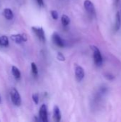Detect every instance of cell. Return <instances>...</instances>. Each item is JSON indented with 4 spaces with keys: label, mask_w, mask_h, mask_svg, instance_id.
I'll return each instance as SVG.
<instances>
[{
    "label": "cell",
    "mask_w": 121,
    "mask_h": 122,
    "mask_svg": "<svg viewBox=\"0 0 121 122\" xmlns=\"http://www.w3.org/2000/svg\"><path fill=\"white\" fill-rule=\"evenodd\" d=\"M90 47L93 53V59L95 64L97 66H101L103 64V57L99 49L94 45H91L90 46Z\"/></svg>",
    "instance_id": "1"
},
{
    "label": "cell",
    "mask_w": 121,
    "mask_h": 122,
    "mask_svg": "<svg viewBox=\"0 0 121 122\" xmlns=\"http://www.w3.org/2000/svg\"><path fill=\"white\" fill-rule=\"evenodd\" d=\"M10 97H11V100L14 105L16 107H19L21 104V99L16 89L15 88L11 89L10 92Z\"/></svg>",
    "instance_id": "2"
},
{
    "label": "cell",
    "mask_w": 121,
    "mask_h": 122,
    "mask_svg": "<svg viewBox=\"0 0 121 122\" xmlns=\"http://www.w3.org/2000/svg\"><path fill=\"white\" fill-rule=\"evenodd\" d=\"M31 29H32L33 32L36 34V36L39 38V39L41 41H42V42L46 41L45 32H44V30L42 27L33 26V27H31Z\"/></svg>",
    "instance_id": "3"
},
{
    "label": "cell",
    "mask_w": 121,
    "mask_h": 122,
    "mask_svg": "<svg viewBox=\"0 0 121 122\" xmlns=\"http://www.w3.org/2000/svg\"><path fill=\"white\" fill-rule=\"evenodd\" d=\"M10 39L16 44H21V43L27 41V35L26 34H12V35H11Z\"/></svg>",
    "instance_id": "4"
},
{
    "label": "cell",
    "mask_w": 121,
    "mask_h": 122,
    "mask_svg": "<svg viewBox=\"0 0 121 122\" xmlns=\"http://www.w3.org/2000/svg\"><path fill=\"white\" fill-rule=\"evenodd\" d=\"M39 118L43 122H48V112L46 104H42L39 109Z\"/></svg>",
    "instance_id": "5"
},
{
    "label": "cell",
    "mask_w": 121,
    "mask_h": 122,
    "mask_svg": "<svg viewBox=\"0 0 121 122\" xmlns=\"http://www.w3.org/2000/svg\"><path fill=\"white\" fill-rule=\"evenodd\" d=\"M83 5H84L86 10L87 11V12L88 14H90L91 15L96 14V9H95L94 4H93V2L91 0H85Z\"/></svg>",
    "instance_id": "6"
},
{
    "label": "cell",
    "mask_w": 121,
    "mask_h": 122,
    "mask_svg": "<svg viewBox=\"0 0 121 122\" xmlns=\"http://www.w3.org/2000/svg\"><path fill=\"white\" fill-rule=\"evenodd\" d=\"M75 76L78 81H81L85 76V71L81 66H76L75 68Z\"/></svg>",
    "instance_id": "7"
},
{
    "label": "cell",
    "mask_w": 121,
    "mask_h": 122,
    "mask_svg": "<svg viewBox=\"0 0 121 122\" xmlns=\"http://www.w3.org/2000/svg\"><path fill=\"white\" fill-rule=\"evenodd\" d=\"M52 40L53 42L59 47H63L65 46V43L63 41V40L61 39V37L57 34V33H54L52 36Z\"/></svg>",
    "instance_id": "8"
},
{
    "label": "cell",
    "mask_w": 121,
    "mask_h": 122,
    "mask_svg": "<svg viewBox=\"0 0 121 122\" xmlns=\"http://www.w3.org/2000/svg\"><path fill=\"white\" fill-rule=\"evenodd\" d=\"M121 14L119 11H118L116 13V23H115V26H114V31H118L120 28H121Z\"/></svg>",
    "instance_id": "9"
},
{
    "label": "cell",
    "mask_w": 121,
    "mask_h": 122,
    "mask_svg": "<svg viewBox=\"0 0 121 122\" xmlns=\"http://www.w3.org/2000/svg\"><path fill=\"white\" fill-rule=\"evenodd\" d=\"M53 118L56 122H60L61 119V114L58 106H55L53 108Z\"/></svg>",
    "instance_id": "10"
},
{
    "label": "cell",
    "mask_w": 121,
    "mask_h": 122,
    "mask_svg": "<svg viewBox=\"0 0 121 122\" xmlns=\"http://www.w3.org/2000/svg\"><path fill=\"white\" fill-rule=\"evenodd\" d=\"M3 14L4 16V17L7 19V20H11L14 17V14L13 11L10 9H5L3 11Z\"/></svg>",
    "instance_id": "11"
},
{
    "label": "cell",
    "mask_w": 121,
    "mask_h": 122,
    "mask_svg": "<svg viewBox=\"0 0 121 122\" xmlns=\"http://www.w3.org/2000/svg\"><path fill=\"white\" fill-rule=\"evenodd\" d=\"M11 73H12V74H13V76H14L15 79H19L21 78V72H20L19 69L16 66H13L11 67Z\"/></svg>",
    "instance_id": "12"
},
{
    "label": "cell",
    "mask_w": 121,
    "mask_h": 122,
    "mask_svg": "<svg viewBox=\"0 0 121 122\" xmlns=\"http://www.w3.org/2000/svg\"><path fill=\"white\" fill-rule=\"evenodd\" d=\"M0 45L1 46H9V39L6 36H0Z\"/></svg>",
    "instance_id": "13"
},
{
    "label": "cell",
    "mask_w": 121,
    "mask_h": 122,
    "mask_svg": "<svg viewBox=\"0 0 121 122\" xmlns=\"http://www.w3.org/2000/svg\"><path fill=\"white\" fill-rule=\"evenodd\" d=\"M61 23H62L63 26H67L69 24V23H70V19H69V17L67 15H66V14L62 15L61 16Z\"/></svg>",
    "instance_id": "14"
},
{
    "label": "cell",
    "mask_w": 121,
    "mask_h": 122,
    "mask_svg": "<svg viewBox=\"0 0 121 122\" xmlns=\"http://www.w3.org/2000/svg\"><path fill=\"white\" fill-rule=\"evenodd\" d=\"M31 71H32V74L34 75V76H37L38 74V68L36 65V64L34 62H32L31 64Z\"/></svg>",
    "instance_id": "15"
},
{
    "label": "cell",
    "mask_w": 121,
    "mask_h": 122,
    "mask_svg": "<svg viewBox=\"0 0 121 122\" xmlns=\"http://www.w3.org/2000/svg\"><path fill=\"white\" fill-rule=\"evenodd\" d=\"M51 14L52 18H53L54 20L58 19V12H57L56 10H52V11H51Z\"/></svg>",
    "instance_id": "16"
},
{
    "label": "cell",
    "mask_w": 121,
    "mask_h": 122,
    "mask_svg": "<svg viewBox=\"0 0 121 122\" xmlns=\"http://www.w3.org/2000/svg\"><path fill=\"white\" fill-rule=\"evenodd\" d=\"M32 99L34 101V102L36 104H39V94H34L32 95Z\"/></svg>",
    "instance_id": "17"
},
{
    "label": "cell",
    "mask_w": 121,
    "mask_h": 122,
    "mask_svg": "<svg viewBox=\"0 0 121 122\" xmlns=\"http://www.w3.org/2000/svg\"><path fill=\"white\" fill-rule=\"evenodd\" d=\"M56 57H57V59H58V61H65V56H64L63 54L62 53H61V52H58V53L57 54Z\"/></svg>",
    "instance_id": "18"
},
{
    "label": "cell",
    "mask_w": 121,
    "mask_h": 122,
    "mask_svg": "<svg viewBox=\"0 0 121 122\" xmlns=\"http://www.w3.org/2000/svg\"><path fill=\"white\" fill-rule=\"evenodd\" d=\"M105 77H106L107 79H108V80H113V79H114V78H115V76H114L113 74H110V73H106V74H105Z\"/></svg>",
    "instance_id": "19"
},
{
    "label": "cell",
    "mask_w": 121,
    "mask_h": 122,
    "mask_svg": "<svg viewBox=\"0 0 121 122\" xmlns=\"http://www.w3.org/2000/svg\"><path fill=\"white\" fill-rule=\"evenodd\" d=\"M36 1L39 6H44V0H36Z\"/></svg>",
    "instance_id": "20"
},
{
    "label": "cell",
    "mask_w": 121,
    "mask_h": 122,
    "mask_svg": "<svg viewBox=\"0 0 121 122\" xmlns=\"http://www.w3.org/2000/svg\"><path fill=\"white\" fill-rule=\"evenodd\" d=\"M119 1H120V0H115V3H116V6H117L118 4L119 3Z\"/></svg>",
    "instance_id": "21"
},
{
    "label": "cell",
    "mask_w": 121,
    "mask_h": 122,
    "mask_svg": "<svg viewBox=\"0 0 121 122\" xmlns=\"http://www.w3.org/2000/svg\"><path fill=\"white\" fill-rule=\"evenodd\" d=\"M1 96H0V104H1Z\"/></svg>",
    "instance_id": "22"
}]
</instances>
